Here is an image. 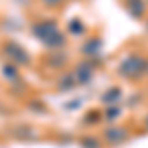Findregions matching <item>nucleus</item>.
<instances>
[{
    "label": "nucleus",
    "instance_id": "nucleus-3",
    "mask_svg": "<svg viewBox=\"0 0 148 148\" xmlns=\"http://www.w3.org/2000/svg\"><path fill=\"white\" fill-rule=\"evenodd\" d=\"M128 8H130V12L136 16V18H140V16H144L146 14V4H144V0H132L130 4H128Z\"/></svg>",
    "mask_w": 148,
    "mask_h": 148
},
{
    "label": "nucleus",
    "instance_id": "nucleus-7",
    "mask_svg": "<svg viewBox=\"0 0 148 148\" xmlns=\"http://www.w3.org/2000/svg\"><path fill=\"white\" fill-rule=\"evenodd\" d=\"M142 125H144V130H148V113H146V116L142 119Z\"/></svg>",
    "mask_w": 148,
    "mask_h": 148
},
{
    "label": "nucleus",
    "instance_id": "nucleus-2",
    "mask_svg": "<svg viewBox=\"0 0 148 148\" xmlns=\"http://www.w3.org/2000/svg\"><path fill=\"white\" fill-rule=\"evenodd\" d=\"M128 138H130V130L123 125H113L103 132V140L109 146H119V144L126 142Z\"/></svg>",
    "mask_w": 148,
    "mask_h": 148
},
{
    "label": "nucleus",
    "instance_id": "nucleus-6",
    "mask_svg": "<svg viewBox=\"0 0 148 148\" xmlns=\"http://www.w3.org/2000/svg\"><path fill=\"white\" fill-rule=\"evenodd\" d=\"M44 2H46L47 6H59V4H61L63 0H44Z\"/></svg>",
    "mask_w": 148,
    "mask_h": 148
},
{
    "label": "nucleus",
    "instance_id": "nucleus-4",
    "mask_svg": "<svg viewBox=\"0 0 148 148\" xmlns=\"http://www.w3.org/2000/svg\"><path fill=\"white\" fill-rule=\"evenodd\" d=\"M81 146H83V148H103L101 142H99V140H95V136H83Z\"/></svg>",
    "mask_w": 148,
    "mask_h": 148
},
{
    "label": "nucleus",
    "instance_id": "nucleus-5",
    "mask_svg": "<svg viewBox=\"0 0 148 148\" xmlns=\"http://www.w3.org/2000/svg\"><path fill=\"white\" fill-rule=\"evenodd\" d=\"M119 114H121V109H113V111H107V116L111 119V123H113V121L116 119V116H119Z\"/></svg>",
    "mask_w": 148,
    "mask_h": 148
},
{
    "label": "nucleus",
    "instance_id": "nucleus-1",
    "mask_svg": "<svg viewBox=\"0 0 148 148\" xmlns=\"http://www.w3.org/2000/svg\"><path fill=\"white\" fill-rule=\"evenodd\" d=\"M146 73H148V57L142 53H132V56L125 57L119 65V75L128 81H136L140 77H144Z\"/></svg>",
    "mask_w": 148,
    "mask_h": 148
}]
</instances>
